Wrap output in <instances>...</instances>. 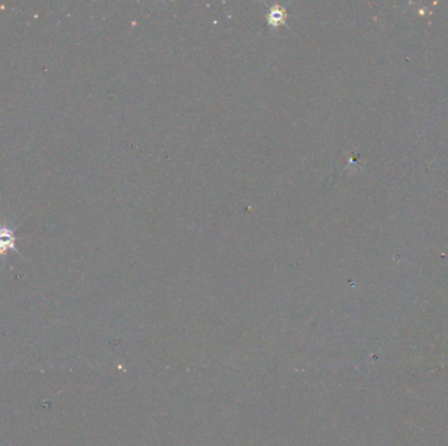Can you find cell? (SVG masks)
<instances>
[{"label": "cell", "instance_id": "cell-1", "mask_svg": "<svg viewBox=\"0 0 448 446\" xmlns=\"http://www.w3.org/2000/svg\"><path fill=\"white\" fill-rule=\"evenodd\" d=\"M19 228L20 224H13L12 221H8L7 219L0 217V258L3 261V264L7 259L8 251H15L16 254L24 258L17 247L16 232Z\"/></svg>", "mask_w": 448, "mask_h": 446}]
</instances>
